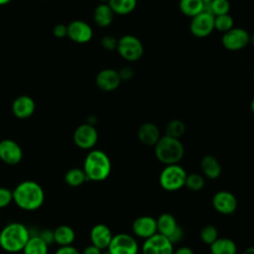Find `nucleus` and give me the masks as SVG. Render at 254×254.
<instances>
[{
    "instance_id": "obj_41",
    "label": "nucleus",
    "mask_w": 254,
    "mask_h": 254,
    "mask_svg": "<svg viewBox=\"0 0 254 254\" xmlns=\"http://www.w3.org/2000/svg\"><path fill=\"white\" fill-rule=\"evenodd\" d=\"M81 254H101V250L99 248H97L96 246L90 244V245H87L83 249Z\"/></svg>"
},
{
    "instance_id": "obj_22",
    "label": "nucleus",
    "mask_w": 254,
    "mask_h": 254,
    "mask_svg": "<svg viewBox=\"0 0 254 254\" xmlns=\"http://www.w3.org/2000/svg\"><path fill=\"white\" fill-rule=\"evenodd\" d=\"M200 169L203 175L210 180L217 179L220 176L222 170L218 160L211 155H205L202 157L200 161Z\"/></svg>"
},
{
    "instance_id": "obj_46",
    "label": "nucleus",
    "mask_w": 254,
    "mask_h": 254,
    "mask_svg": "<svg viewBox=\"0 0 254 254\" xmlns=\"http://www.w3.org/2000/svg\"><path fill=\"white\" fill-rule=\"evenodd\" d=\"M250 108H251V111H252V112H253V114H254V97H253V99H252V101H251Z\"/></svg>"
},
{
    "instance_id": "obj_16",
    "label": "nucleus",
    "mask_w": 254,
    "mask_h": 254,
    "mask_svg": "<svg viewBox=\"0 0 254 254\" xmlns=\"http://www.w3.org/2000/svg\"><path fill=\"white\" fill-rule=\"evenodd\" d=\"M95 83L97 87L103 91H112L120 85L121 78L119 76L118 70L112 68H104L97 73L95 77Z\"/></svg>"
},
{
    "instance_id": "obj_23",
    "label": "nucleus",
    "mask_w": 254,
    "mask_h": 254,
    "mask_svg": "<svg viewBox=\"0 0 254 254\" xmlns=\"http://www.w3.org/2000/svg\"><path fill=\"white\" fill-rule=\"evenodd\" d=\"M75 239V232L72 227L63 224L54 229V243L59 246L71 245Z\"/></svg>"
},
{
    "instance_id": "obj_8",
    "label": "nucleus",
    "mask_w": 254,
    "mask_h": 254,
    "mask_svg": "<svg viewBox=\"0 0 254 254\" xmlns=\"http://www.w3.org/2000/svg\"><path fill=\"white\" fill-rule=\"evenodd\" d=\"M250 43L249 33L238 27H233L229 31L223 33L221 38L222 46L229 51H239L245 48Z\"/></svg>"
},
{
    "instance_id": "obj_9",
    "label": "nucleus",
    "mask_w": 254,
    "mask_h": 254,
    "mask_svg": "<svg viewBox=\"0 0 254 254\" xmlns=\"http://www.w3.org/2000/svg\"><path fill=\"white\" fill-rule=\"evenodd\" d=\"M98 140V133L94 125L84 123L79 125L73 133L74 144L83 150L92 149Z\"/></svg>"
},
{
    "instance_id": "obj_17",
    "label": "nucleus",
    "mask_w": 254,
    "mask_h": 254,
    "mask_svg": "<svg viewBox=\"0 0 254 254\" xmlns=\"http://www.w3.org/2000/svg\"><path fill=\"white\" fill-rule=\"evenodd\" d=\"M36 109L34 99L29 95H20L16 97L12 103V112L19 119H27L31 117Z\"/></svg>"
},
{
    "instance_id": "obj_25",
    "label": "nucleus",
    "mask_w": 254,
    "mask_h": 254,
    "mask_svg": "<svg viewBox=\"0 0 254 254\" xmlns=\"http://www.w3.org/2000/svg\"><path fill=\"white\" fill-rule=\"evenodd\" d=\"M23 254H49V245L38 235H31L26 243Z\"/></svg>"
},
{
    "instance_id": "obj_10",
    "label": "nucleus",
    "mask_w": 254,
    "mask_h": 254,
    "mask_svg": "<svg viewBox=\"0 0 254 254\" xmlns=\"http://www.w3.org/2000/svg\"><path fill=\"white\" fill-rule=\"evenodd\" d=\"M143 254H173L174 244L164 235L156 233L145 239L142 245Z\"/></svg>"
},
{
    "instance_id": "obj_24",
    "label": "nucleus",
    "mask_w": 254,
    "mask_h": 254,
    "mask_svg": "<svg viewBox=\"0 0 254 254\" xmlns=\"http://www.w3.org/2000/svg\"><path fill=\"white\" fill-rule=\"evenodd\" d=\"M211 254H236V243L227 237H218L212 244L209 245Z\"/></svg>"
},
{
    "instance_id": "obj_20",
    "label": "nucleus",
    "mask_w": 254,
    "mask_h": 254,
    "mask_svg": "<svg viewBox=\"0 0 254 254\" xmlns=\"http://www.w3.org/2000/svg\"><path fill=\"white\" fill-rule=\"evenodd\" d=\"M157 221V232L169 238L180 226L175 216L169 212H164L159 215Z\"/></svg>"
},
{
    "instance_id": "obj_5",
    "label": "nucleus",
    "mask_w": 254,
    "mask_h": 254,
    "mask_svg": "<svg viewBox=\"0 0 254 254\" xmlns=\"http://www.w3.org/2000/svg\"><path fill=\"white\" fill-rule=\"evenodd\" d=\"M187 175L186 170L179 164L168 165L162 170L159 176V184L165 190H179L185 187Z\"/></svg>"
},
{
    "instance_id": "obj_40",
    "label": "nucleus",
    "mask_w": 254,
    "mask_h": 254,
    "mask_svg": "<svg viewBox=\"0 0 254 254\" xmlns=\"http://www.w3.org/2000/svg\"><path fill=\"white\" fill-rule=\"evenodd\" d=\"M183 237H184V230H183V228H182L181 226H179L178 229H177L168 239H169L173 244H176V243L180 242V241L183 239Z\"/></svg>"
},
{
    "instance_id": "obj_50",
    "label": "nucleus",
    "mask_w": 254,
    "mask_h": 254,
    "mask_svg": "<svg viewBox=\"0 0 254 254\" xmlns=\"http://www.w3.org/2000/svg\"><path fill=\"white\" fill-rule=\"evenodd\" d=\"M253 77H254V68H253Z\"/></svg>"
},
{
    "instance_id": "obj_19",
    "label": "nucleus",
    "mask_w": 254,
    "mask_h": 254,
    "mask_svg": "<svg viewBox=\"0 0 254 254\" xmlns=\"http://www.w3.org/2000/svg\"><path fill=\"white\" fill-rule=\"evenodd\" d=\"M139 141L147 146H155L161 138V133L157 125L151 122L143 123L137 131Z\"/></svg>"
},
{
    "instance_id": "obj_21",
    "label": "nucleus",
    "mask_w": 254,
    "mask_h": 254,
    "mask_svg": "<svg viewBox=\"0 0 254 254\" xmlns=\"http://www.w3.org/2000/svg\"><path fill=\"white\" fill-rule=\"evenodd\" d=\"M114 18V13L107 3L97 5L93 11V21L100 28L108 27Z\"/></svg>"
},
{
    "instance_id": "obj_34",
    "label": "nucleus",
    "mask_w": 254,
    "mask_h": 254,
    "mask_svg": "<svg viewBox=\"0 0 254 254\" xmlns=\"http://www.w3.org/2000/svg\"><path fill=\"white\" fill-rule=\"evenodd\" d=\"M13 201V192L10 189L0 187V208L8 206Z\"/></svg>"
},
{
    "instance_id": "obj_1",
    "label": "nucleus",
    "mask_w": 254,
    "mask_h": 254,
    "mask_svg": "<svg viewBox=\"0 0 254 254\" xmlns=\"http://www.w3.org/2000/svg\"><path fill=\"white\" fill-rule=\"evenodd\" d=\"M13 192V201L15 204L26 211H34L39 209L45 200V191L42 186L31 180L19 183Z\"/></svg>"
},
{
    "instance_id": "obj_36",
    "label": "nucleus",
    "mask_w": 254,
    "mask_h": 254,
    "mask_svg": "<svg viewBox=\"0 0 254 254\" xmlns=\"http://www.w3.org/2000/svg\"><path fill=\"white\" fill-rule=\"evenodd\" d=\"M53 34L57 38L67 37V26H65L64 24H57L53 28Z\"/></svg>"
},
{
    "instance_id": "obj_33",
    "label": "nucleus",
    "mask_w": 254,
    "mask_h": 254,
    "mask_svg": "<svg viewBox=\"0 0 254 254\" xmlns=\"http://www.w3.org/2000/svg\"><path fill=\"white\" fill-rule=\"evenodd\" d=\"M209 6H210L211 13L214 17L228 14L230 10V3L228 0H213L209 4Z\"/></svg>"
},
{
    "instance_id": "obj_37",
    "label": "nucleus",
    "mask_w": 254,
    "mask_h": 254,
    "mask_svg": "<svg viewBox=\"0 0 254 254\" xmlns=\"http://www.w3.org/2000/svg\"><path fill=\"white\" fill-rule=\"evenodd\" d=\"M49 246L54 243V230L52 229H43L38 234Z\"/></svg>"
},
{
    "instance_id": "obj_38",
    "label": "nucleus",
    "mask_w": 254,
    "mask_h": 254,
    "mask_svg": "<svg viewBox=\"0 0 254 254\" xmlns=\"http://www.w3.org/2000/svg\"><path fill=\"white\" fill-rule=\"evenodd\" d=\"M55 254H81V253L74 246L67 245V246H59Z\"/></svg>"
},
{
    "instance_id": "obj_39",
    "label": "nucleus",
    "mask_w": 254,
    "mask_h": 254,
    "mask_svg": "<svg viewBox=\"0 0 254 254\" xmlns=\"http://www.w3.org/2000/svg\"><path fill=\"white\" fill-rule=\"evenodd\" d=\"M118 73H119V76L121 78V81L122 80H129L133 76V70L129 66L122 67L120 70H118Z\"/></svg>"
},
{
    "instance_id": "obj_6",
    "label": "nucleus",
    "mask_w": 254,
    "mask_h": 254,
    "mask_svg": "<svg viewBox=\"0 0 254 254\" xmlns=\"http://www.w3.org/2000/svg\"><path fill=\"white\" fill-rule=\"evenodd\" d=\"M116 50L118 54L128 62L139 61L144 53L142 42L133 35H124L118 39Z\"/></svg>"
},
{
    "instance_id": "obj_31",
    "label": "nucleus",
    "mask_w": 254,
    "mask_h": 254,
    "mask_svg": "<svg viewBox=\"0 0 254 254\" xmlns=\"http://www.w3.org/2000/svg\"><path fill=\"white\" fill-rule=\"evenodd\" d=\"M199 237L203 243L210 245L218 238L217 228L211 224L204 225L199 231Z\"/></svg>"
},
{
    "instance_id": "obj_28",
    "label": "nucleus",
    "mask_w": 254,
    "mask_h": 254,
    "mask_svg": "<svg viewBox=\"0 0 254 254\" xmlns=\"http://www.w3.org/2000/svg\"><path fill=\"white\" fill-rule=\"evenodd\" d=\"M86 181L87 178L83 170L79 168H71L64 174V182L69 187H79Z\"/></svg>"
},
{
    "instance_id": "obj_18",
    "label": "nucleus",
    "mask_w": 254,
    "mask_h": 254,
    "mask_svg": "<svg viewBox=\"0 0 254 254\" xmlns=\"http://www.w3.org/2000/svg\"><path fill=\"white\" fill-rule=\"evenodd\" d=\"M112 232L110 228L103 224V223H97L95 224L89 233L91 244L99 248L100 250L107 249L108 245L112 239Z\"/></svg>"
},
{
    "instance_id": "obj_49",
    "label": "nucleus",
    "mask_w": 254,
    "mask_h": 254,
    "mask_svg": "<svg viewBox=\"0 0 254 254\" xmlns=\"http://www.w3.org/2000/svg\"><path fill=\"white\" fill-rule=\"evenodd\" d=\"M101 254H110L108 251H106V252H101Z\"/></svg>"
},
{
    "instance_id": "obj_4",
    "label": "nucleus",
    "mask_w": 254,
    "mask_h": 254,
    "mask_svg": "<svg viewBox=\"0 0 254 254\" xmlns=\"http://www.w3.org/2000/svg\"><path fill=\"white\" fill-rule=\"evenodd\" d=\"M185 153L184 146L179 139L163 136L155 145V156L159 162L168 166L179 164Z\"/></svg>"
},
{
    "instance_id": "obj_13",
    "label": "nucleus",
    "mask_w": 254,
    "mask_h": 254,
    "mask_svg": "<svg viewBox=\"0 0 254 254\" xmlns=\"http://www.w3.org/2000/svg\"><path fill=\"white\" fill-rule=\"evenodd\" d=\"M213 208L221 214H232L237 208L235 195L228 190H219L212 196Z\"/></svg>"
},
{
    "instance_id": "obj_2",
    "label": "nucleus",
    "mask_w": 254,
    "mask_h": 254,
    "mask_svg": "<svg viewBox=\"0 0 254 254\" xmlns=\"http://www.w3.org/2000/svg\"><path fill=\"white\" fill-rule=\"evenodd\" d=\"M30 237V230L25 224L10 222L0 231V247L8 253L21 252Z\"/></svg>"
},
{
    "instance_id": "obj_35",
    "label": "nucleus",
    "mask_w": 254,
    "mask_h": 254,
    "mask_svg": "<svg viewBox=\"0 0 254 254\" xmlns=\"http://www.w3.org/2000/svg\"><path fill=\"white\" fill-rule=\"evenodd\" d=\"M117 43H118V40L110 35H106L101 39V46L108 51L115 50L117 48Z\"/></svg>"
},
{
    "instance_id": "obj_44",
    "label": "nucleus",
    "mask_w": 254,
    "mask_h": 254,
    "mask_svg": "<svg viewBox=\"0 0 254 254\" xmlns=\"http://www.w3.org/2000/svg\"><path fill=\"white\" fill-rule=\"evenodd\" d=\"M250 44H251L252 46H254V32L250 35Z\"/></svg>"
},
{
    "instance_id": "obj_3",
    "label": "nucleus",
    "mask_w": 254,
    "mask_h": 254,
    "mask_svg": "<svg viewBox=\"0 0 254 254\" xmlns=\"http://www.w3.org/2000/svg\"><path fill=\"white\" fill-rule=\"evenodd\" d=\"M87 181L102 182L111 172V162L106 153L101 150H91L86 155L82 168Z\"/></svg>"
},
{
    "instance_id": "obj_7",
    "label": "nucleus",
    "mask_w": 254,
    "mask_h": 254,
    "mask_svg": "<svg viewBox=\"0 0 254 254\" xmlns=\"http://www.w3.org/2000/svg\"><path fill=\"white\" fill-rule=\"evenodd\" d=\"M138 250L137 240L127 233L113 235L107 248L110 254H138Z\"/></svg>"
},
{
    "instance_id": "obj_27",
    "label": "nucleus",
    "mask_w": 254,
    "mask_h": 254,
    "mask_svg": "<svg viewBox=\"0 0 254 254\" xmlns=\"http://www.w3.org/2000/svg\"><path fill=\"white\" fill-rule=\"evenodd\" d=\"M203 3L201 0H180L179 7L181 12L188 17H194L200 14L203 10Z\"/></svg>"
},
{
    "instance_id": "obj_43",
    "label": "nucleus",
    "mask_w": 254,
    "mask_h": 254,
    "mask_svg": "<svg viewBox=\"0 0 254 254\" xmlns=\"http://www.w3.org/2000/svg\"><path fill=\"white\" fill-rule=\"evenodd\" d=\"M242 254H254V246H251V247H248L246 248Z\"/></svg>"
},
{
    "instance_id": "obj_11",
    "label": "nucleus",
    "mask_w": 254,
    "mask_h": 254,
    "mask_svg": "<svg viewBox=\"0 0 254 254\" xmlns=\"http://www.w3.org/2000/svg\"><path fill=\"white\" fill-rule=\"evenodd\" d=\"M214 30V16L201 12L200 14L191 18L190 24V33L196 38H205L209 36Z\"/></svg>"
},
{
    "instance_id": "obj_30",
    "label": "nucleus",
    "mask_w": 254,
    "mask_h": 254,
    "mask_svg": "<svg viewBox=\"0 0 254 254\" xmlns=\"http://www.w3.org/2000/svg\"><path fill=\"white\" fill-rule=\"evenodd\" d=\"M204 178L196 173L187 175L185 187L191 191H198L204 187Z\"/></svg>"
},
{
    "instance_id": "obj_26",
    "label": "nucleus",
    "mask_w": 254,
    "mask_h": 254,
    "mask_svg": "<svg viewBox=\"0 0 254 254\" xmlns=\"http://www.w3.org/2000/svg\"><path fill=\"white\" fill-rule=\"evenodd\" d=\"M107 4L114 14L124 16L132 13L135 10L137 0H109Z\"/></svg>"
},
{
    "instance_id": "obj_12",
    "label": "nucleus",
    "mask_w": 254,
    "mask_h": 254,
    "mask_svg": "<svg viewBox=\"0 0 254 254\" xmlns=\"http://www.w3.org/2000/svg\"><path fill=\"white\" fill-rule=\"evenodd\" d=\"M23 158V151L20 145L12 139L0 141V160L7 165H17Z\"/></svg>"
},
{
    "instance_id": "obj_29",
    "label": "nucleus",
    "mask_w": 254,
    "mask_h": 254,
    "mask_svg": "<svg viewBox=\"0 0 254 254\" xmlns=\"http://www.w3.org/2000/svg\"><path fill=\"white\" fill-rule=\"evenodd\" d=\"M186 131V126L185 123L182 120L179 119H174L171 120L166 127V136L172 137L179 139Z\"/></svg>"
},
{
    "instance_id": "obj_15",
    "label": "nucleus",
    "mask_w": 254,
    "mask_h": 254,
    "mask_svg": "<svg viewBox=\"0 0 254 254\" xmlns=\"http://www.w3.org/2000/svg\"><path fill=\"white\" fill-rule=\"evenodd\" d=\"M133 233L140 238L147 239L157 232V221L154 217L149 215H142L137 217L132 223Z\"/></svg>"
},
{
    "instance_id": "obj_14",
    "label": "nucleus",
    "mask_w": 254,
    "mask_h": 254,
    "mask_svg": "<svg viewBox=\"0 0 254 254\" xmlns=\"http://www.w3.org/2000/svg\"><path fill=\"white\" fill-rule=\"evenodd\" d=\"M92 28L84 21L74 20L67 25V37L74 43L85 44L92 38Z\"/></svg>"
},
{
    "instance_id": "obj_47",
    "label": "nucleus",
    "mask_w": 254,
    "mask_h": 254,
    "mask_svg": "<svg viewBox=\"0 0 254 254\" xmlns=\"http://www.w3.org/2000/svg\"><path fill=\"white\" fill-rule=\"evenodd\" d=\"M201 1H202L203 4H210L213 0H201Z\"/></svg>"
},
{
    "instance_id": "obj_45",
    "label": "nucleus",
    "mask_w": 254,
    "mask_h": 254,
    "mask_svg": "<svg viewBox=\"0 0 254 254\" xmlns=\"http://www.w3.org/2000/svg\"><path fill=\"white\" fill-rule=\"evenodd\" d=\"M10 1H11V0H0V6L6 5V4H8Z\"/></svg>"
},
{
    "instance_id": "obj_32",
    "label": "nucleus",
    "mask_w": 254,
    "mask_h": 254,
    "mask_svg": "<svg viewBox=\"0 0 254 254\" xmlns=\"http://www.w3.org/2000/svg\"><path fill=\"white\" fill-rule=\"evenodd\" d=\"M233 18L229 14H224V15H219L214 17V29L225 33L229 31L230 29L233 28Z\"/></svg>"
},
{
    "instance_id": "obj_42",
    "label": "nucleus",
    "mask_w": 254,
    "mask_h": 254,
    "mask_svg": "<svg viewBox=\"0 0 254 254\" xmlns=\"http://www.w3.org/2000/svg\"><path fill=\"white\" fill-rule=\"evenodd\" d=\"M173 254H194V252L190 247L183 246V247H180L177 250H174Z\"/></svg>"
},
{
    "instance_id": "obj_48",
    "label": "nucleus",
    "mask_w": 254,
    "mask_h": 254,
    "mask_svg": "<svg viewBox=\"0 0 254 254\" xmlns=\"http://www.w3.org/2000/svg\"><path fill=\"white\" fill-rule=\"evenodd\" d=\"M99 1H101L102 3H108L109 2V0H99Z\"/></svg>"
}]
</instances>
